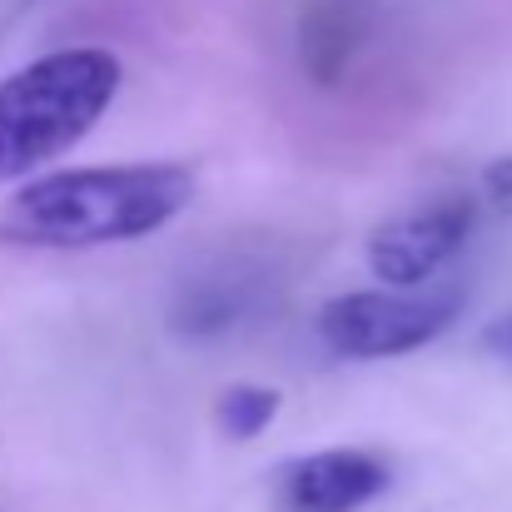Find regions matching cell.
<instances>
[{
  "mask_svg": "<svg viewBox=\"0 0 512 512\" xmlns=\"http://www.w3.org/2000/svg\"><path fill=\"white\" fill-rule=\"evenodd\" d=\"M194 199V174L165 160L85 165L20 184L0 204V244L20 249H100L160 234Z\"/></svg>",
  "mask_w": 512,
  "mask_h": 512,
  "instance_id": "1",
  "label": "cell"
},
{
  "mask_svg": "<svg viewBox=\"0 0 512 512\" xmlns=\"http://www.w3.org/2000/svg\"><path fill=\"white\" fill-rule=\"evenodd\" d=\"M120 60L80 45L30 60L0 80V184L25 179L80 145L120 95Z\"/></svg>",
  "mask_w": 512,
  "mask_h": 512,
  "instance_id": "2",
  "label": "cell"
},
{
  "mask_svg": "<svg viewBox=\"0 0 512 512\" xmlns=\"http://www.w3.org/2000/svg\"><path fill=\"white\" fill-rule=\"evenodd\" d=\"M458 319V289H358L339 294L319 309V339L339 358L378 363V358H403L418 353L423 343L443 339Z\"/></svg>",
  "mask_w": 512,
  "mask_h": 512,
  "instance_id": "3",
  "label": "cell"
},
{
  "mask_svg": "<svg viewBox=\"0 0 512 512\" xmlns=\"http://www.w3.org/2000/svg\"><path fill=\"white\" fill-rule=\"evenodd\" d=\"M473 214L478 209H473L468 194H438V199L388 219L368 239V264H373L378 284H393V289L428 284V274L468 244Z\"/></svg>",
  "mask_w": 512,
  "mask_h": 512,
  "instance_id": "4",
  "label": "cell"
},
{
  "mask_svg": "<svg viewBox=\"0 0 512 512\" xmlns=\"http://www.w3.org/2000/svg\"><path fill=\"white\" fill-rule=\"evenodd\" d=\"M393 483L388 463L368 448H319L279 463L269 478L274 512H358Z\"/></svg>",
  "mask_w": 512,
  "mask_h": 512,
  "instance_id": "5",
  "label": "cell"
},
{
  "mask_svg": "<svg viewBox=\"0 0 512 512\" xmlns=\"http://www.w3.org/2000/svg\"><path fill=\"white\" fill-rule=\"evenodd\" d=\"M279 388H264V383H234L219 403H214V423L224 438L234 443H249L259 433H269V423L279 418Z\"/></svg>",
  "mask_w": 512,
  "mask_h": 512,
  "instance_id": "6",
  "label": "cell"
},
{
  "mask_svg": "<svg viewBox=\"0 0 512 512\" xmlns=\"http://www.w3.org/2000/svg\"><path fill=\"white\" fill-rule=\"evenodd\" d=\"M483 199L498 209V214H512V155H503V160H493L488 170H483Z\"/></svg>",
  "mask_w": 512,
  "mask_h": 512,
  "instance_id": "7",
  "label": "cell"
},
{
  "mask_svg": "<svg viewBox=\"0 0 512 512\" xmlns=\"http://www.w3.org/2000/svg\"><path fill=\"white\" fill-rule=\"evenodd\" d=\"M483 343H488L493 353H503V358H512V314H503V319H493V324L483 329Z\"/></svg>",
  "mask_w": 512,
  "mask_h": 512,
  "instance_id": "8",
  "label": "cell"
}]
</instances>
